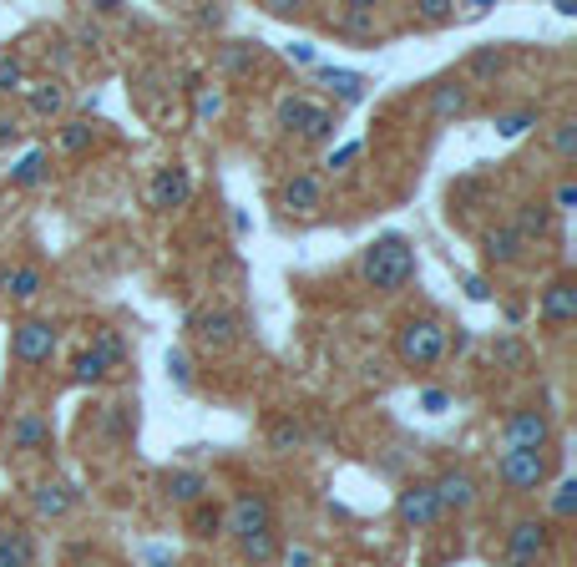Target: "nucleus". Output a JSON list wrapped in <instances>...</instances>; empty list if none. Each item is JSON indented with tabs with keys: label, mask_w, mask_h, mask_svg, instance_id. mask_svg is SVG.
Returning <instances> with one entry per match:
<instances>
[{
	"label": "nucleus",
	"mask_w": 577,
	"mask_h": 567,
	"mask_svg": "<svg viewBox=\"0 0 577 567\" xmlns=\"http://www.w3.org/2000/svg\"><path fill=\"white\" fill-rule=\"evenodd\" d=\"M360 279L375 294H400L410 279H416V249H410V238L405 233H380L360 259Z\"/></svg>",
	"instance_id": "f257e3e1"
},
{
	"label": "nucleus",
	"mask_w": 577,
	"mask_h": 567,
	"mask_svg": "<svg viewBox=\"0 0 577 567\" xmlns=\"http://www.w3.org/2000/svg\"><path fill=\"white\" fill-rule=\"evenodd\" d=\"M446 350H451V330L436 314H410L395 330V360L405 370H431L446 360Z\"/></svg>",
	"instance_id": "f03ea898"
},
{
	"label": "nucleus",
	"mask_w": 577,
	"mask_h": 567,
	"mask_svg": "<svg viewBox=\"0 0 577 567\" xmlns=\"http://www.w3.org/2000/svg\"><path fill=\"white\" fill-rule=\"evenodd\" d=\"M497 476H502L507 492L527 497V492H537V486L552 476V451H502Z\"/></svg>",
	"instance_id": "7ed1b4c3"
},
{
	"label": "nucleus",
	"mask_w": 577,
	"mask_h": 567,
	"mask_svg": "<svg viewBox=\"0 0 577 567\" xmlns=\"http://www.w3.org/2000/svg\"><path fill=\"white\" fill-rule=\"evenodd\" d=\"M502 446L507 451H547L552 446V416L537 411V405H517L502 421Z\"/></svg>",
	"instance_id": "20e7f679"
},
{
	"label": "nucleus",
	"mask_w": 577,
	"mask_h": 567,
	"mask_svg": "<svg viewBox=\"0 0 577 567\" xmlns=\"http://www.w3.org/2000/svg\"><path fill=\"white\" fill-rule=\"evenodd\" d=\"M547 547H552L547 522H542V517H522V522H512V532H507L502 567H537V562L547 557Z\"/></svg>",
	"instance_id": "39448f33"
},
{
	"label": "nucleus",
	"mask_w": 577,
	"mask_h": 567,
	"mask_svg": "<svg viewBox=\"0 0 577 567\" xmlns=\"http://www.w3.org/2000/svg\"><path fill=\"white\" fill-rule=\"evenodd\" d=\"M56 355V324L51 319H21L11 324V360L16 365H51Z\"/></svg>",
	"instance_id": "423d86ee"
},
{
	"label": "nucleus",
	"mask_w": 577,
	"mask_h": 567,
	"mask_svg": "<svg viewBox=\"0 0 577 567\" xmlns=\"http://www.w3.org/2000/svg\"><path fill=\"white\" fill-rule=\"evenodd\" d=\"M279 127H284V132H299V137H309V142H324V137H335V112L314 107L309 97H284V102H279Z\"/></svg>",
	"instance_id": "0eeeda50"
},
{
	"label": "nucleus",
	"mask_w": 577,
	"mask_h": 567,
	"mask_svg": "<svg viewBox=\"0 0 577 567\" xmlns=\"http://www.w3.org/2000/svg\"><path fill=\"white\" fill-rule=\"evenodd\" d=\"M395 517H400V527H410V532L436 527V522L446 517L441 502H436V486H431V481H410L405 492L395 497Z\"/></svg>",
	"instance_id": "6e6552de"
},
{
	"label": "nucleus",
	"mask_w": 577,
	"mask_h": 567,
	"mask_svg": "<svg viewBox=\"0 0 577 567\" xmlns=\"http://www.w3.org/2000/svg\"><path fill=\"white\" fill-rule=\"evenodd\" d=\"M188 330L203 350H228L238 340V314L223 309V304H208V309H193L188 314Z\"/></svg>",
	"instance_id": "1a4fd4ad"
},
{
	"label": "nucleus",
	"mask_w": 577,
	"mask_h": 567,
	"mask_svg": "<svg viewBox=\"0 0 577 567\" xmlns=\"http://www.w3.org/2000/svg\"><path fill=\"white\" fill-rule=\"evenodd\" d=\"M223 527L233 537H254V532H274V507L264 492H238L233 507L223 512Z\"/></svg>",
	"instance_id": "9d476101"
},
{
	"label": "nucleus",
	"mask_w": 577,
	"mask_h": 567,
	"mask_svg": "<svg viewBox=\"0 0 577 567\" xmlns=\"http://www.w3.org/2000/svg\"><path fill=\"white\" fill-rule=\"evenodd\" d=\"M537 319L547 324V330H567V324L577 319V279H572V274H557V279L542 289Z\"/></svg>",
	"instance_id": "9b49d317"
},
{
	"label": "nucleus",
	"mask_w": 577,
	"mask_h": 567,
	"mask_svg": "<svg viewBox=\"0 0 577 567\" xmlns=\"http://www.w3.org/2000/svg\"><path fill=\"white\" fill-rule=\"evenodd\" d=\"M481 254H486V264L512 269V264H522V259L532 254V243H527L512 223H491V228H481Z\"/></svg>",
	"instance_id": "f8f14e48"
},
{
	"label": "nucleus",
	"mask_w": 577,
	"mask_h": 567,
	"mask_svg": "<svg viewBox=\"0 0 577 567\" xmlns=\"http://www.w3.org/2000/svg\"><path fill=\"white\" fill-rule=\"evenodd\" d=\"M193 198V173L188 168H157V178H152V188H147V203L152 208H162V213H173V208H183Z\"/></svg>",
	"instance_id": "ddd939ff"
},
{
	"label": "nucleus",
	"mask_w": 577,
	"mask_h": 567,
	"mask_svg": "<svg viewBox=\"0 0 577 567\" xmlns=\"http://www.w3.org/2000/svg\"><path fill=\"white\" fill-rule=\"evenodd\" d=\"M436 502H441V512H471L476 502H481V492H476V481H471V471H441L436 481Z\"/></svg>",
	"instance_id": "4468645a"
},
{
	"label": "nucleus",
	"mask_w": 577,
	"mask_h": 567,
	"mask_svg": "<svg viewBox=\"0 0 577 567\" xmlns=\"http://www.w3.org/2000/svg\"><path fill=\"white\" fill-rule=\"evenodd\" d=\"M279 203L289 208V213H319L324 208V178L319 173H294L284 188H279Z\"/></svg>",
	"instance_id": "2eb2a0df"
},
{
	"label": "nucleus",
	"mask_w": 577,
	"mask_h": 567,
	"mask_svg": "<svg viewBox=\"0 0 577 567\" xmlns=\"http://www.w3.org/2000/svg\"><path fill=\"white\" fill-rule=\"evenodd\" d=\"M471 112V87L461 76H446L431 87V117L436 122H451V117H466Z\"/></svg>",
	"instance_id": "dca6fc26"
},
{
	"label": "nucleus",
	"mask_w": 577,
	"mask_h": 567,
	"mask_svg": "<svg viewBox=\"0 0 577 567\" xmlns=\"http://www.w3.org/2000/svg\"><path fill=\"white\" fill-rule=\"evenodd\" d=\"M329 26H335L340 36H350V41H380V16H375V6H365V0L335 11V16H329Z\"/></svg>",
	"instance_id": "f3484780"
},
{
	"label": "nucleus",
	"mask_w": 577,
	"mask_h": 567,
	"mask_svg": "<svg viewBox=\"0 0 577 567\" xmlns=\"http://www.w3.org/2000/svg\"><path fill=\"white\" fill-rule=\"evenodd\" d=\"M26 107L36 112V117H61L66 112V102H71V92H66V81L61 76H46V81H26Z\"/></svg>",
	"instance_id": "a211bd4d"
},
{
	"label": "nucleus",
	"mask_w": 577,
	"mask_h": 567,
	"mask_svg": "<svg viewBox=\"0 0 577 567\" xmlns=\"http://www.w3.org/2000/svg\"><path fill=\"white\" fill-rule=\"evenodd\" d=\"M162 492H168V502H178V507H198V502H208L213 481L203 471H168L162 476Z\"/></svg>",
	"instance_id": "6ab92c4d"
},
{
	"label": "nucleus",
	"mask_w": 577,
	"mask_h": 567,
	"mask_svg": "<svg viewBox=\"0 0 577 567\" xmlns=\"http://www.w3.org/2000/svg\"><path fill=\"white\" fill-rule=\"evenodd\" d=\"M41 289H46V274H41V264H31V259L0 274V294H6V299H16V304H31Z\"/></svg>",
	"instance_id": "aec40b11"
},
{
	"label": "nucleus",
	"mask_w": 577,
	"mask_h": 567,
	"mask_svg": "<svg viewBox=\"0 0 577 567\" xmlns=\"http://www.w3.org/2000/svg\"><path fill=\"white\" fill-rule=\"evenodd\" d=\"M36 562V537L21 522H0V567H31Z\"/></svg>",
	"instance_id": "412c9836"
},
{
	"label": "nucleus",
	"mask_w": 577,
	"mask_h": 567,
	"mask_svg": "<svg viewBox=\"0 0 577 567\" xmlns=\"http://www.w3.org/2000/svg\"><path fill=\"white\" fill-rule=\"evenodd\" d=\"M512 228H517L527 243H542V238H552V228H557V213H552L542 198H532V203H517V218H512Z\"/></svg>",
	"instance_id": "4be33fe9"
},
{
	"label": "nucleus",
	"mask_w": 577,
	"mask_h": 567,
	"mask_svg": "<svg viewBox=\"0 0 577 567\" xmlns=\"http://www.w3.org/2000/svg\"><path fill=\"white\" fill-rule=\"evenodd\" d=\"M6 446H11V451H46V446H51V421H46L41 411H21Z\"/></svg>",
	"instance_id": "5701e85b"
},
{
	"label": "nucleus",
	"mask_w": 577,
	"mask_h": 567,
	"mask_svg": "<svg viewBox=\"0 0 577 567\" xmlns=\"http://www.w3.org/2000/svg\"><path fill=\"white\" fill-rule=\"evenodd\" d=\"M259 56H264V51H259L254 41H228V46H218L213 61H218L223 76H249V71L259 66Z\"/></svg>",
	"instance_id": "b1692460"
},
{
	"label": "nucleus",
	"mask_w": 577,
	"mask_h": 567,
	"mask_svg": "<svg viewBox=\"0 0 577 567\" xmlns=\"http://www.w3.org/2000/svg\"><path fill=\"white\" fill-rule=\"evenodd\" d=\"M31 502H36L41 517H66V512L76 507V486H66V481H41Z\"/></svg>",
	"instance_id": "393cba45"
},
{
	"label": "nucleus",
	"mask_w": 577,
	"mask_h": 567,
	"mask_svg": "<svg viewBox=\"0 0 577 567\" xmlns=\"http://www.w3.org/2000/svg\"><path fill=\"white\" fill-rule=\"evenodd\" d=\"M491 360H497L502 370H512V375L532 370V350H527V340H517V335H502V340H491Z\"/></svg>",
	"instance_id": "a878e982"
},
{
	"label": "nucleus",
	"mask_w": 577,
	"mask_h": 567,
	"mask_svg": "<svg viewBox=\"0 0 577 567\" xmlns=\"http://www.w3.org/2000/svg\"><path fill=\"white\" fill-rule=\"evenodd\" d=\"M279 537L274 532H254V537H238V552H243V562L249 567H269V562H279Z\"/></svg>",
	"instance_id": "bb28decb"
},
{
	"label": "nucleus",
	"mask_w": 577,
	"mask_h": 567,
	"mask_svg": "<svg viewBox=\"0 0 577 567\" xmlns=\"http://www.w3.org/2000/svg\"><path fill=\"white\" fill-rule=\"evenodd\" d=\"M319 81H324V87L335 92L340 102H360V97H365V87H370L365 76H355V71H335V66H319Z\"/></svg>",
	"instance_id": "cd10ccee"
},
{
	"label": "nucleus",
	"mask_w": 577,
	"mask_h": 567,
	"mask_svg": "<svg viewBox=\"0 0 577 567\" xmlns=\"http://www.w3.org/2000/svg\"><path fill=\"white\" fill-rule=\"evenodd\" d=\"M188 532H193V537H203V542H208V537H218V532H223V507H218L213 497H208V502H198V507H188Z\"/></svg>",
	"instance_id": "c85d7f7f"
},
{
	"label": "nucleus",
	"mask_w": 577,
	"mask_h": 567,
	"mask_svg": "<svg viewBox=\"0 0 577 567\" xmlns=\"http://www.w3.org/2000/svg\"><path fill=\"white\" fill-rule=\"evenodd\" d=\"M502 61H507V56H502L497 46H481V51L466 56V76H461V81H466V87H471V81H491V76L502 71Z\"/></svg>",
	"instance_id": "c756f323"
},
{
	"label": "nucleus",
	"mask_w": 577,
	"mask_h": 567,
	"mask_svg": "<svg viewBox=\"0 0 577 567\" xmlns=\"http://www.w3.org/2000/svg\"><path fill=\"white\" fill-rule=\"evenodd\" d=\"M97 142V127L87 122V117H71V122H61V132H56V147L61 152H87Z\"/></svg>",
	"instance_id": "7c9ffc66"
},
{
	"label": "nucleus",
	"mask_w": 577,
	"mask_h": 567,
	"mask_svg": "<svg viewBox=\"0 0 577 567\" xmlns=\"http://www.w3.org/2000/svg\"><path fill=\"white\" fill-rule=\"evenodd\" d=\"M304 446V426L294 421V416H279L274 426H269V451H279V456H294Z\"/></svg>",
	"instance_id": "2f4dec72"
},
{
	"label": "nucleus",
	"mask_w": 577,
	"mask_h": 567,
	"mask_svg": "<svg viewBox=\"0 0 577 567\" xmlns=\"http://www.w3.org/2000/svg\"><path fill=\"white\" fill-rule=\"evenodd\" d=\"M46 168H51V152H31L21 168L11 173V183H16V188H36V183L46 178Z\"/></svg>",
	"instance_id": "473e14b6"
},
{
	"label": "nucleus",
	"mask_w": 577,
	"mask_h": 567,
	"mask_svg": "<svg viewBox=\"0 0 577 567\" xmlns=\"http://www.w3.org/2000/svg\"><path fill=\"white\" fill-rule=\"evenodd\" d=\"M547 507H552L557 522H567V517L577 512V481H572V476H562V481L552 486V502H547Z\"/></svg>",
	"instance_id": "72a5a7b5"
},
{
	"label": "nucleus",
	"mask_w": 577,
	"mask_h": 567,
	"mask_svg": "<svg viewBox=\"0 0 577 567\" xmlns=\"http://www.w3.org/2000/svg\"><path fill=\"white\" fill-rule=\"evenodd\" d=\"M0 92H6V97L26 92V66H21V56H0Z\"/></svg>",
	"instance_id": "f704fd0d"
},
{
	"label": "nucleus",
	"mask_w": 577,
	"mask_h": 567,
	"mask_svg": "<svg viewBox=\"0 0 577 567\" xmlns=\"http://www.w3.org/2000/svg\"><path fill=\"white\" fill-rule=\"evenodd\" d=\"M552 152H557L562 162L577 157V122H572V117H562V122L552 127Z\"/></svg>",
	"instance_id": "c9c22d12"
},
{
	"label": "nucleus",
	"mask_w": 577,
	"mask_h": 567,
	"mask_svg": "<svg viewBox=\"0 0 577 567\" xmlns=\"http://www.w3.org/2000/svg\"><path fill=\"white\" fill-rule=\"evenodd\" d=\"M71 375H76V380H87V385H92V380H102V375H107V360H102L97 350H81V355L71 360Z\"/></svg>",
	"instance_id": "e433bc0d"
},
{
	"label": "nucleus",
	"mask_w": 577,
	"mask_h": 567,
	"mask_svg": "<svg viewBox=\"0 0 577 567\" xmlns=\"http://www.w3.org/2000/svg\"><path fill=\"white\" fill-rule=\"evenodd\" d=\"M92 350L107 360V370H112V365H122V355H127V345H122V335H117V330H97Z\"/></svg>",
	"instance_id": "4c0bfd02"
},
{
	"label": "nucleus",
	"mask_w": 577,
	"mask_h": 567,
	"mask_svg": "<svg viewBox=\"0 0 577 567\" xmlns=\"http://www.w3.org/2000/svg\"><path fill=\"white\" fill-rule=\"evenodd\" d=\"M416 16L421 21H456V6L451 0H416Z\"/></svg>",
	"instance_id": "58836bf2"
},
{
	"label": "nucleus",
	"mask_w": 577,
	"mask_h": 567,
	"mask_svg": "<svg viewBox=\"0 0 577 567\" xmlns=\"http://www.w3.org/2000/svg\"><path fill=\"white\" fill-rule=\"evenodd\" d=\"M527 127H537V112H512V117H497V132H502V137H522Z\"/></svg>",
	"instance_id": "ea45409f"
},
{
	"label": "nucleus",
	"mask_w": 577,
	"mask_h": 567,
	"mask_svg": "<svg viewBox=\"0 0 577 567\" xmlns=\"http://www.w3.org/2000/svg\"><path fill=\"white\" fill-rule=\"evenodd\" d=\"M572 203H577V183H572V178H562V183L552 188V203H547V208H552V213H567Z\"/></svg>",
	"instance_id": "a19ab883"
},
{
	"label": "nucleus",
	"mask_w": 577,
	"mask_h": 567,
	"mask_svg": "<svg viewBox=\"0 0 577 567\" xmlns=\"http://www.w3.org/2000/svg\"><path fill=\"white\" fill-rule=\"evenodd\" d=\"M279 567H314V552H309L304 542H294V547H279Z\"/></svg>",
	"instance_id": "79ce46f5"
},
{
	"label": "nucleus",
	"mask_w": 577,
	"mask_h": 567,
	"mask_svg": "<svg viewBox=\"0 0 577 567\" xmlns=\"http://www.w3.org/2000/svg\"><path fill=\"white\" fill-rule=\"evenodd\" d=\"M218 112H223V92H208V87H203V92H198V122H208V117H218Z\"/></svg>",
	"instance_id": "37998d69"
},
{
	"label": "nucleus",
	"mask_w": 577,
	"mask_h": 567,
	"mask_svg": "<svg viewBox=\"0 0 577 567\" xmlns=\"http://www.w3.org/2000/svg\"><path fill=\"white\" fill-rule=\"evenodd\" d=\"M360 157V142H345L340 152H329V162H324V168H345V162H355Z\"/></svg>",
	"instance_id": "c03bdc74"
},
{
	"label": "nucleus",
	"mask_w": 577,
	"mask_h": 567,
	"mask_svg": "<svg viewBox=\"0 0 577 567\" xmlns=\"http://www.w3.org/2000/svg\"><path fill=\"white\" fill-rule=\"evenodd\" d=\"M168 370H173V375H178L183 385L193 380V365H188V355H183V350H173V355H168Z\"/></svg>",
	"instance_id": "a18cd8bd"
},
{
	"label": "nucleus",
	"mask_w": 577,
	"mask_h": 567,
	"mask_svg": "<svg viewBox=\"0 0 577 567\" xmlns=\"http://www.w3.org/2000/svg\"><path fill=\"white\" fill-rule=\"evenodd\" d=\"M16 137H21V122H16V117H6V112H0V147H11Z\"/></svg>",
	"instance_id": "49530a36"
},
{
	"label": "nucleus",
	"mask_w": 577,
	"mask_h": 567,
	"mask_svg": "<svg viewBox=\"0 0 577 567\" xmlns=\"http://www.w3.org/2000/svg\"><path fill=\"white\" fill-rule=\"evenodd\" d=\"M421 405H426V411H446L451 395H446V390H426V395H421Z\"/></svg>",
	"instance_id": "de8ad7c7"
},
{
	"label": "nucleus",
	"mask_w": 577,
	"mask_h": 567,
	"mask_svg": "<svg viewBox=\"0 0 577 567\" xmlns=\"http://www.w3.org/2000/svg\"><path fill=\"white\" fill-rule=\"evenodd\" d=\"M51 56H56V66H71V41L56 36V41H51Z\"/></svg>",
	"instance_id": "09e8293b"
},
{
	"label": "nucleus",
	"mask_w": 577,
	"mask_h": 567,
	"mask_svg": "<svg viewBox=\"0 0 577 567\" xmlns=\"http://www.w3.org/2000/svg\"><path fill=\"white\" fill-rule=\"evenodd\" d=\"M466 294H471V299H491V289H486V279H481V274H471V279H466Z\"/></svg>",
	"instance_id": "8fccbe9b"
}]
</instances>
